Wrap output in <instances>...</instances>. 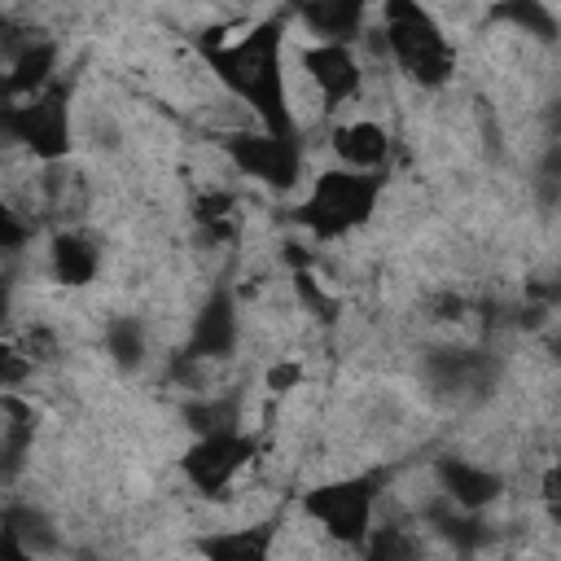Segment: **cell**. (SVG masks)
<instances>
[{
  "label": "cell",
  "instance_id": "obj_1",
  "mask_svg": "<svg viewBox=\"0 0 561 561\" xmlns=\"http://www.w3.org/2000/svg\"><path fill=\"white\" fill-rule=\"evenodd\" d=\"M280 31H285V22L280 18H267L250 35H241L232 44L206 48V61L219 75V83L259 114L263 131H272V136H298L294 114H289V101H285Z\"/></svg>",
  "mask_w": 561,
  "mask_h": 561
},
{
  "label": "cell",
  "instance_id": "obj_2",
  "mask_svg": "<svg viewBox=\"0 0 561 561\" xmlns=\"http://www.w3.org/2000/svg\"><path fill=\"white\" fill-rule=\"evenodd\" d=\"M386 44L399 70L421 88H443L456 70V53L447 35L416 0H386Z\"/></svg>",
  "mask_w": 561,
  "mask_h": 561
},
{
  "label": "cell",
  "instance_id": "obj_3",
  "mask_svg": "<svg viewBox=\"0 0 561 561\" xmlns=\"http://www.w3.org/2000/svg\"><path fill=\"white\" fill-rule=\"evenodd\" d=\"M381 175L373 171H355V167H337V171H324L311 188V197L298 206V224L311 228L316 237H346L351 228L368 224L373 210H377V197H381Z\"/></svg>",
  "mask_w": 561,
  "mask_h": 561
},
{
  "label": "cell",
  "instance_id": "obj_4",
  "mask_svg": "<svg viewBox=\"0 0 561 561\" xmlns=\"http://www.w3.org/2000/svg\"><path fill=\"white\" fill-rule=\"evenodd\" d=\"M0 136L31 149L44 162H57L70 153V105H66V88L48 83L39 92H31L22 105L4 101L0 105Z\"/></svg>",
  "mask_w": 561,
  "mask_h": 561
},
{
  "label": "cell",
  "instance_id": "obj_5",
  "mask_svg": "<svg viewBox=\"0 0 561 561\" xmlns=\"http://www.w3.org/2000/svg\"><path fill=\"white\" fill-rule=\"evenodd\" d=\"M386 473H355V478H337L324 486H311L302 495V508L337 539L351 548H364L368 526H373V504L381 495Z\"/></svg>",
  "mask_w": 561,
  "mask_h": 561
},
{
  "label": "cell",
  "instance_id": "obj_6",
  "mask_svg": "<svg viewBox=\"0 0 561 561\" xmlns=\"http://www.w3.org/2000/svg\"><path fill=\"white\" fill-rule=\"evenodd\" d=\"M224 153L237 171L254 175L267 188H294L302 171L298 136H272V131H232L224 136Z\"/></svg>",
  "mask_w": 561,
  "mask_h": 561
},
{
  "label": "cell",
  "instance_id": "obj_7",
  "mask_svg": "<svg viewBox=\"0 0 561 561\" xmlns=\"http://www.w3.org/2000/svg\"><path fill=\"white\" fill-rule=\"evenodd\" d=\"M250 456H254V438L241 434V425H237V430H219V434H197V443L184 451L180 469L202 495H219L245 469Z\"/></svg>",
  "mask_w": 561,
  "mask_h": 561
},
{
  "label": "cell",
  "instance_id": "obj_8",
  "mask_svg": "<svg viewBox=\"0 0 561 561\" xmlns=\"http://www.w3.org/2000/svg\"><path fill=\"white\" fill-rule=\"evenodd\" d=\"M425 377L438 394L447 399H478L486 394V386L500 373V359L491 351H473V346H438L425 355Z\"/></svg>",
  "mask_w": 561,
  "mask_h": 561
},
{
  "label": "cell",
  "instance_id": "obj_9",
  "mask_svg": "<svg viewBox=\"0 0 561 561\" xmlns=\"http://www.w3.org/2000/svg\"><path fill=\"white\" fill-rule=\"evenodd\" d=\"M302 66L316 79V88L324 92L329 110L351 101V96H359V61H355V53L346 44H324L320 39V44H311L302 53Z\"/></svg>",
  "mask_w": 561,
  "mask_h": 561
},
{
  "label": "cell",
  "instance_id": "obj_10",
  "mask_svg": "<svg viewBox=\"0 0 561 561\" xmlns=\"http://www.w3.org/2000/svg\"><path fill=\"white\" fill-rule=\"evenodd\" d=\"M232 346H237V302L228 289H215L193 320L188 355L193 359H224V355H232Z\"/></svg>",
  "mask_w": 561,
  "mask_h": 561
},
{
  "label": "cell",
  "instance_id": "obj_11",
  "mask_svg": "<svg viewBox=\"0 0 561 561\" xmlns=\"http://www.w3.org/2000/svg\"><path fill=\"white\" fill-rule=\"evenodd\" d=\"M434 473H438L443 495H447L451 504H460V508H486V504H495L500 491H504V478H500L495 469H482V465L460 460V456H443V460L434 465Z\"/></svg>",
  "mask_w": 561,
  "mask_h": 561
},
{
  "label": "cell",
  "instance_id": "obj_12",
  "mask_svg": "<svg viewBox=\"0 0 561 561\" xmlns=\"http://www.w3.org/2000/svg\"><path fill=\"white\" fill-rule=\"evenodd\" d=\"M373 0H298V18L324 44H351Z\"/></svg>",
  "mask_w": 561,
  "mask_h": 561
},
{
  "label": "cell",
  "instance_id": "obj_13",
  "mask_svg": "<svg viewBox=\"0 0 561 561\" xmlns=\"http://www.w3.org/2000/svg\"><path fill=\"white\" fill-rule=\"evenodd\" d=\"M0 412L9 416L4 430H0V482H9V478L22 473L26 451L35 443V408L22 403V399H13V394H4L0 399Z\"/></svg>",
  "mask_w": 561,
  "mask_h": 561
},
{
  "label": "cell",
  "instance_id": "obj_14",
  "mask_svg": "<svg viewBox=\"0 0 561 561\" xmlns=\"http://www.w3.org/2000/svg\"><path fill=\"white\" fill-rule=\"evenodd\" d=\"M425 522H430L451 548H460V552H478V548L491 539V526L478 517V508H460V504H451L447 495L425 508Z\"/></svg>",
  "mask_w": 561,
  "mask_h": 561
},
{
  "label": "cell",
  "instance_id": "obj_15",
  "mask_svg": "<svg viewBox=\"0 0 561 561\" xmlns=\"http://www.w3.org/2000/svg\"><path fill=\"white\" fill-rule=\"evenodd\" d=\"M48 263H53V276L61 285H88L101 267V254H96V241L83 237V232H57L53 237V250H48Z\"/></svg>",
  "mask_w": 561,
  "mask_h": 561
},
{
  "label": "cell",
  "instance_id": "obj_16",
  "mask_svg": "<svg viewBox=\"0 0 561 561\" xmlns=\"http://www.w3.org/2000/svg\"><path fill=\"white\" fill-rule=\"evenodd\" d=\"M333 153L355 171H377L390 153V140L377 123H346L333 131Z\"/></svg>",
  "mask_w": 561,
  "mask_h": 561
},
{
  "label": "cell",
  "instance_id": "obj_17",
  "mask_svg": "<svg viewBox=\"0 0 561 561\" xmlns=\"http://www.w3.org/2000/svg\"><path fill=\"white\" fill-rule=\"evenodd\" d=\"M53 66H57V44H53V39H31V44L13 57V70H9L13 96H31V92L48 88Z\"/></svg>",
  "mask_w": 561,
  "mask_h": 561
},
{
  "label": "cell",
  "instance_id": "obj_18",
  "mask_svg": "<svg viewBox=\"0 0 561 561\" xmlns=\"http://www.w3.org/2000/svg\"><path fill=\"white\" fill-rule=\"evenodd\" d=\"M272 535H276V526L263 522V526H245V530H232V535H210L197 548L215 561H263L267 548H272Z\"/></svg>",
  "mask_w": 561,
  "mask_h": 561
},
{
  "label": "cell",
  "instance_id": "obj_19",
  "mask_svg": "<svg viewBox=\"0 0 561 561\" xmlns=\"http://www.w3.org/2000/svg\"><path fill=\"white\" fill-rule=\"evenodd\" d=\"M491 22H508L526 35H535L539 44L557 39V18L543 0H500V4H491Z\"/></svg>",
  "mask_w": 561,
  "mask_h": 561
},
{
  "label": "cell",
  "instance_id": "obj_20",
  "mask_svg": "<svg viewBox=\"0 0 561 561\" xmlns=\"http://www.w3.org/2000/svg\"><path fill=\"white\" fill-rule=\"evenodd\" d=\"M105 351H110V359H114L123 373L140 368V359H145V329H140V320L114 316V320L105 324Z\"/></svg>",
  "mask_w": 561,
  "mask_h": 561
},
{
  "label": "cell",
  "instance_id": "obj_21",
  "mask_svg": "<svg viewBox=\"0 0 561 561\" xmlns=\"http://www.w3.org/2000/svg\"><path fill=\"white\" fill-rule=\"evenodd\" d=\"M241 421V403L232 394L224 399H202V403H184V425L193 434H219V430H237Z\"/></svg>",
  "mask_w": 561,
  "mask_h": 561
},
{
  "label": "cell",
  "instance_id": "obj_22",
  "mask_svg": "<svg viewBox=\"0 0 561 561\" xmlns=\"http://www.w3.org/2000/svg\"><path fill=\"white\" fill-rule=\"evenodd\" d=\"M0 522L18 530V539L26 543V552H53V548H57V535H53L48 517H44L39 508H31V504H9V508L0 513Z\"/></svg>",
  "mask_w": 561,
  "mask_h": 561
},
{
  "label": "cell",
  "instance_id": "obj_23",
  "mask_svg": "<svg viewBox=\"0 0 561 561\" xmlns=\"http://www.w3.org/2000/svg\"><path fill=\"white\" fill-rule=\"evenodd\" d=\"M364 552L373 561H394V557H416V543L399 526H381L373 539H364Z\"/></svg>",
  "mask_w": 561,
  "mask_h": 561
},
{
  "label": "cell",
  "instance_id": "obj_24",
  "mask_svg": "<svg viewBox=\"0 0 561 561\" xmlns=\"http://www.w3.org/2000/svg\"><path fill=\"white\" fill-rule=\"evenodd\" d=\"M26 373H31V355L22 346L0 342V386H18V381H26Z\"/></svg>",
  "mask_w": 561,
  "mask_h": 561
},
{
  "label": "cell",
  "instance_id": "obj_25",
  "mask_svg": "<svg viewBox=\"0 0 561 561\" xmlns=\"http://www.w3.org/2000/svg\"><path fill=\"white\" fill-rule=\"evenodd\" d=\"M26 245V224L0 202V254H18Z\"/></svg>",
  "mask_w": 561,
  "mask_h": 561
},
{
  "label": "cell",
  "instance_id": "obj_26",
  "mask_svg": "<svg viewBox=\"0 0 561 561\" xmlns=\"http://www.w3.org/2000/svg\"><path fill=\"white\" fill-rule=\"evenodd\" d=\"M228 210H232V197H228V193H202V197H197V219L210 224L215 232H219V224L228 219Z\"/></svg>",
  "mask_w": 561,
  "mask_h": 561
},
{
  "label": "cell",
  "instance_id": "obj_27",
  "mask_svg": "<svg viewBox=\"0 0 561 561\" xmlns=\"http://www.w3.org/2000/svg\"><path fill=\"white\" fill-rule=\"evenodd\" d=\"M294 285H298V294H302V302H307V307H316L324 320H333V311H337V307L324 298V289H320V285H316L307 272H298V280H294Z\"/></svg>",
  "mask_w": 561,
  "mask_h": 561
},
{
  "label": "cell",
  "instance_id": "obj_28",
  "mask_svg": "<svg viewBox=\"0 0 561 561\" xmlns=\"http://www.w3.org/2000/svg\"><path fill=\"white\" fill-rule=\"evenodd\" d=\"M22 351H26L31 359H53V333H48V329H31L26 342H22Z\"/></svg>",
  "mask_w": 561,
  "mask_h": 561
},
{
  "label": "cell",
  "instance_id": "obj_29",
  "mask_svg": "<svg viewBox=\"0 0 561 561\" xmlns=\"http://www.w3.org/2000/svg\"><path fill=\"white\" fill-rule=\"evenodd\" d=\"M298 377H302V373H298V364H276V368L267 373V386H272V390H289Z\"/></svg>",
  "mask_w": 561,
  "mask_h": 561
},
{
  "label": "cell",
  "instance_id": "obj_30",
  "mask_svg": "<svg viewBox=\"0 0 561 561\" xmlns=\"http://www.w3.org/2000/svg\"><path fill=\"white\" fill-rule=\"evenodd\" d=\"M13 101V88H9V70H0V105Z\"/></svg>",
  "mask_w": 561,
  "mask_h": 561
},
{
  "label": "cell",
  "instance_id": "obj_31",
  "mask_svg": "<svg viewBox=\"0 0 561 561\" xmlns=\"http://www.w3.org/2000/svg\"><path fill=\"white\" fill-rule=\"evenodd\" d=\"M4 316H9V285L0 280V324H4Z\"/></svg>",
  "mask_w": 561,
  "mask_h": 561
}]
</instances>
